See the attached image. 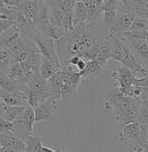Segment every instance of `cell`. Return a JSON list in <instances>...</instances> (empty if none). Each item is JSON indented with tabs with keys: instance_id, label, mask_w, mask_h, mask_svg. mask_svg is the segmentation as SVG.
<instances>
[{
	"instance_id": "obj_2",
	"label": "cell",
	"mask_w": 148,
	"mask_h": 152,
	"mask_svg": "<svg viewBox=\"0 0 148 152\" xmlns=\"http://www.w3.org/2000/svg\"><path fill=\"white\" fill-rule=\"evenodd\" d=\"M60 108H61L60 100L51 97V96L46 97L34 108L35 122L53 121L54 120V113Z\"/></svg>"
},
{
	"instance_id": "obj_9",
	"label": "cell",
	"mask_w": 148,
	"mask_h": 152,
	"mask_svg": "<svg viewBox=\"0 0 148 152\" xmlns=\"http://www.w3.org/2000/svg\"><path fill=\"white\" fill-rule=\"evenodd\" d=\"M104 68L101 66L96 60H87L86 65L82 70L79 71L82 80H93L103 72Z\"/></svg>"
},
{
	"instance_id": "obj_26",
	"label": "cell",
	"mask_w": 148,
	"mask_h": 152,
	"mask_svg": "<svg viewBox=\"0 0 148 152\" xmlns=\"http://www.w3.org/2000/svg\"><path fill=\"white\" fill-rule=\"evenodd\" d=\"M22 116H23V118H24V121L26 122V124L28 125V127L33 130V125H34V123H35L33 107H31L29 105H27V106L25 107V109H24Z\"/></svg>"
},
{
	"instance_id": "obj_6",
	"label": "cell",
	"mask_w": 148,
	"mask_h": 152,
	"mask_svg": "<svg viewBox=\"0 0 148 152\" xmlns=\"http://www.w3.org/2000/svg\"><path fill=\"white\" fill-rule=\"evenodd\" d=\"M50 16V5L45 0H38V12L33 20V25L35 29L40 32L42 28L49 23Z\"/></svg>"
},
{
	"instance_id": "obj_16",
	"label": "cell",
	"mask_w": 148,
	"mask_h": 152,
	"mask_svg": "<svg viewBox=\"0 0 148 152\" xmlns=\"http://www.w3.org/2000/svg\"><path fill=\"white\" fill-rule=\"evenodd\" d=\"M124 95L116 88V89H113V90H109L105 94V100H102L101 102V107L104 109H111L113 104L119 102L121 98L123 97Z\"/></svg>"
},
{
	"instance_id": "obj_1",
	"label": "cell",
	"mask_w": 148,
	"mask_h": 152,
	"mask_svg": "<svg viewBox=\"0 0 148 152\" xmlns=\"http://www.w3.org/2000/svg\"><path fill=\"white\" fill-rule=\"evenodd\" d=\"M118 141L123 144H132L133 151L146 152L148 151V143H143L139 134V123L137 121L119 126Z\"/></svg>"
},
{
	"instance_id": "obj_8",
	"label": "cell",
	"mask_w": 148,
	"mask_h": 152,
	"mask_svg": "<svg viewBox=\"0 0 148 152\" xmlns=\"http://www.w3.org/2000/svg\"><path fill=\"white\" fill-rule=\"evenodd\" d=\"M61 86H62V79H61L59 71H57L54 75H52L49 79H46V88H45V92L48 94V96H51V97H53V98H55V99H58V100H60Z\"/></svg>"
},
{
	"instance_id": "obj_23",
	"label": "cell",
	"mask_w": 148,
	"mask_h": 152,
	"mask_svg": "<svg viewBox=\"0 0 148 152\" xmlns=\"http://www.w3.org/2000/svg\"><path fill=\"white\" fill-rule=\"evenodd\" d=\"M4 152H24L25 151V143L24 140L21 137H17L16 135H14V137L11 139L10 143L8 144V147L2 148Z\"/></svg>"
},
{
	"instance_id": "obj_34",
	"label": "cell",
	"mask_w": 148,
	"mask_h": 152,
	"mask_svg": "<svg viewBox=\"0 0 148 152\" xmlns=\"http://www.w3.org/2000/svg\"><path fill=\"white\" fill-rule=\"evenodd\" d=\"M76 1H80V0H76Z\"/></svg>"
},
{
	"instance_id": "obj_25",
	"label": "cell",
	"mask_w": 148,
	"mask_h": 152,
	"mask_svg": "<svg viewBox=\"0 0 148 152\" xmlns=\"http://www.w3.org/2000/svg\"><path fill=\"white\" fill-rule=\"evenodd\" d=\"M26 96H27V104L31 107L35 108L41 102L42 94L38 91H35V90H32V89H27L26 90Z\"/></svg>"
},
{
	"instance_id": "obj_31",
	"label": "cell",
	"mask_w": 148,
	"mask_h": 152,
	"mask_svg": "<svg viewBox=\"0 0 148 152\" xmlns=\"http://www.w3.org/2000/svg\"><path fill=\"white\" fill-rule=\"evenodd\" d=\"M4 6H5V4H4V1H2V0H0V8H2Z\"/></svg>"
},
{
	"instance_id": "obj_13",
	"label": "cell",
	"mask_w": 148,
	"mask_h": 152,
	"mask_svg": "<svg viewBox=\"0 0 148 152\" xmlns=\"http://www.w3.org/2000/svg\"><path fill=\"white\" fill-rule=\"evenodd\" d=\"M18 10L23 12V15L33 20L38 12V0H23L18 6Z\"/></svg>"
},
{
	"instance_id": "obj_5",
	"label": "cell",
	"mask_w": 148,
	"mask_h": 152,
	"mask_svg": "<svg viewBox=\"0 0 148 152\" xmlns=\"http://www.w3.org/2000/svg\"><path fill=\"white\" fill-rule=\"evenodd\" d=\"M8 49L10 51L11 55L16 54L18 52H22V51H27L29 53H36V52H38V45L35 44L33 38L25 36V35H22V34L15 41V43L10 45Z\"/></svg>"
},
{
	"instance_id": "obj_21",
	"label": "cell",
	"mask_w": 148,
	"mask_h": 152,
	"mask_svg": "<svg viewBox=\"0 0 148 152\" xmlns=\"http://www.w3.org/2000/svg\"><path fill=\"white\" fill-rule=\"evenodd\" d=\"M26 86H27V89H32V90L38 91L41 94H44L45 88H46V79H44L41 75H38L35 78H33Z\"/></svg>"
},
{
	"instance_id": "obj_11",
	"label": "cell",
	"mask_w": 148,
	"mask_h": 152,
	"mask_svg": "<svg viewBox=\"0 0 148 152\" xmlns=\"http://www.w3.org/2000/svg\"><path fill=\"white\" fill-rule=\"evenodd\" d=\"M23 114V113H22ZM13 126H11V132L17 136V137H21V139H26L28 135L32 134L33 130L28 127V125L26 124V122L24 121L23 116H18L16 120H14L13 122Z\"/></svg>"
},
{
	"instance_id": "obj_32",
	"label": "cell",
	"mask_w": 148,
	"mask_h": 152,
	"mask_svg": "<svg viewBox=\"0 0 148 152\" xmlns=\"http://www.w3.org/2000/svg\"><path fill=\"white\" fill-rule=\"evenodd\" d=\"M0 152H4L2 151V147H1V145H0Z\"/></svg>"
},
{
	"instance_id": "obj_28",
	"label": "cell",
	"mask_w": 148,
	"mask_h": 152,
	"mask_svg": "<svg viewBox=\"0 0 148 152\" xmlns=\"http://www.w3.org/2000/svg\"><path fill=\"white\" fill-rule=\"evenodd\" d=\"M15 24L16 23L14 22V20H10V19H0V31L4 32L7 28L14 26Z\"/></svg>"
},
{
	"instance_id": "obj_12",
	"label": "cell",
	"mask_w": 148,
	"mask_h": 152,
	"mask_svg": "<svg viewBox=\"0 0 148 152\" xmlns=\"http://www.w3.org/2000/svg\"><path fill=\"white\" fill-rule=\"evenodd\" d=\"M19 35H21V31L16 26V24L11 27L7 28L0 35V48H9L10 45L15 43V41L19 37Z\"/></svg>"
},
{
	"instance_id": "obj_10",
	"label": "cell",
	"mask_w": 148,
	"mask_h": 152,
	"mask_svg": "<svg viewBox=\"0 0 148 152\" xmlns=\"http://www.w3.org/2000/svg\"><path fill=\"white\" fill-rule=\"evenodd\" d=\"M78 87L79 85H75V83H67V82H62L61 86V106L62 105H67L71 100L76 99L78 96Z\"/></svg>"
},
{
	"instance_id": "obj_18",
	"label": "cell",
	"mask_w": 148,
	"mask_h": 152,
	"mask_svg": "<svg viewBox=\"0 0 148 152\" xmlns=\"http://www.w3.org/2000/svg\"><path fill=\"white\" fill-rule=\"evenodd\" d=\"M25 143V151L26 152H41L42 149V139L38 135H28L26 139H24Z\"/></svg>"
},
{
	"instance_id": "obj_19",
	"label": "cell",
	"mask_w": 148,
	"mask_h": 152,
	"mask_svg": "<svg viewBox=\"0 0 148 152\" xmlns=\"http://www.w3.org/2000/svg\"><path fill=\"white\" fill-rule=\"evenodd\" d=\"M40 32L43 33L44 35L49 36V37H51L52 39H54V41L55 39H59V38L62 37L66 34L63 28L59 27V26H55V25L51 24V23H48Z\"/></svg>"
},
{
	"instance_id": "obj_17",
	"label": "cell",
	"mask_w": 148,
	"mask_h": 152,
	"mask_svg": "<svg viewBox=\"0 0 148 152\" xmlns=\"http://www.w3.org/2000/svg\"><path fill=\"white\" fill-rule=\"evenodd\" d=\"M80 22H86V6L82 0L75 2L72 11V25L75 26Z\"/></svg>"
},
{
	"instance_id": "obj_29",
	"label": "cell",
	"mask_w": 148,
	"mask_h": 152,
	"mask_svg": "<svg viewBox=\"0 0 148 152\" xmlns=\"http://www.w3.org/2000/svg\"><path fill=\"white\" fill-rule=\"evenodd\" d=\"M2 1H4V4L6 6H14V7L18 8V6L21 5V2L23 0H2Z\"/></svg>"
},
{
	"instance_id": "obj_27",
	"label": "cell",
	"mask_w": 148,
	"mask_h": 152,
	"mask_svg": "<svg viewBox=\"0 0 148 152\" xmlns=\"http://www.w3.org/2000/svg\"><path fill=\"white\" fill-rule=\"evenodd\" d=\"M11 126H13V123H11V122L5 120L4 117H0V133L10 131Z\"/></svg>"
},
{
	"instance_id": "obj_4",
	"label": "cell",
	"mask_w": 148,
	"mask_h": 152,
	"mask_svg": "<svg viewBox=\"0 0 148 152\" xmlns=\"http://www.w3.org/2000/svg\"><path fill=\"white\" fill-rule=\"evenodd\" d=\"M123 41H124L127 45L131 49V51L133 52V54L136 55V58L138 59V61H139L140 63H141V61H144V63L147 65V59H148L147 39H126V38H123ZM141 64H143V63H141ZM144 66H145V65H144Z\"/></svg>"
},
{
	"instance_id": "obj_24",
	"label": "cell",
	"mask_w": 148,
	"mask_h": 152,
	"mask_svg": "<svg viewBox=\"0 0 148 152\" xmlns=\"http://www.w3.org/2000/svg\"><path fill=\"white\" fill-rule=\"evenodd\" d=\"M148 23H147V17H141V16H135L133 20H132L131 25L128 31H140V29H147Z\"/></svg>"
},
{
	"instance_id": "obj_15",
	"label": "cell",
	"mask_w": 148,
	"mask_h": 152,
	"mask_svg": "<svg viewBox=\"0 0 148 152\" xmlns=\"http://www.w3.org/2000/svg\"><path fill=\"white\" fill-rule=\"evenodd\" d=\"M110 55H111L110 41H109V39H105L104 42L101 44V46H99V52H97V55H96V58H95L94 60L97 61V63H99L101 66L105 68L106 62L110 59Z\"/></svg>"
},
{
	"instance_id": "obj_20",
	"label": "cell",
	"mask_w": 148,
	"mask_h": 152,
	"mask_svg": "<svg viewBox=\"0 0 148 152\" xmlns=\"http://www.w3.org/2000/svg\"><path fill=\"white\" fill-rule=\"evenodd\" d=\"M26 106H9V105H2V108L5 110V116L4 118L9 122H13L16 120L18 116H21L22 113L24 112Z\"/></svg>"
},
{
	"instance_id": "obj_33",
	"label": "cell",
	"mask_w": 148,
	"mask_h": 152,
	"mask_svg": "<svg viewBox=\"0 0 148 152\" xmlns=\"http://www.w3.org/2000/svg\"><path fill=\"white\" fill-rule=\"evenodd\" d=\"M1 33H2V32H1V31H0V35H1Z\"/></svg>"
},
{
	"instance_id": "obj_7",
	"label": "cell",
	"mask_w": 148,
	"mask_h": 152,
	"mask_svg": "<svg viewBox=\"0 0 148 152\" xmlns=\"http://www.w3.org/2000/svg\"><path fill=\"white\" fill-rule=\"evenodd\" d=\"M133 18H135V14L131 12V11H127V12L120 14L119 16L116 15L112 27L108 32L121 33V32H124V31H128L129 27H130V25H131L132 20H133Z\"/></svg>"
},
{
	"instance_id": "obj_3",
	"label": "cell",
	"mask_w": 148,
	"mask_h": 152,
	"mask_svg": "<svg viewBox=\"0 0 148 152\" xmlns=\"http://www.w3.org/2000/svg\"><path fill=\"white\" fill-rule=\"evenodd\" d=\"M33 41L35 42V44L38 45V52L41 54L48 58L49 60H51L52 62H54L57 65L60 66V62H59V56L57 53V49H55V43L54 39H52L51 37L44 35L43 33L36 32L33 35Z\"/></svg>"
},
{
	"instance_id": "obj_22",
	"label": "cell",
	"mask_w": 148,
	"mask_h": 152,
	"mask_svg": "<svg viewBox=\"0 0 148 152\" xmlns=\"http://www.w3.org/2000/svg\"><path fill=\"white\" fill-rule=\"evenodd\" d=\"M0 88L6 90V91L10 92L16 91L18 89H22L16 82L13 81L10 78L7 76V73H0Z\"/></svg>"
},
{
	"instance_id": "obj_14",
	"label": "cell",
	"mask_w": 148,
	"mask_h": 152,
	"mask_svg": "<svg viewBox=\"0 0 148 152\" xmlns=\"http://www.w3.org/2000/svg\"><path fill=\"white\" fill-rule=\"evenodd\" d=\"M59 65H57L54 62L49 60L48 58H45L42 55V60L40 64V75L43 77L44 79H49L52 75H54L57 71L59 70Z\"/></svg>"
},
{
	"instance_id": "obj_30",
	"label": "cell",
	"mask_w": 148,
	"mask_h": 152,
	"mask_svg": "<svg viewBox=\"0 0 148 152\" xmlns=\"http://www.w3.org/2000/svg\"><path fill=\"white\" fill-rule=\"evenodd\" d=\"M86 62H87V60H85V59H82V58H80L79 60H78V62H77L76 64V69L78 71L82 70L84 68H85V65H86Z\"/></svg>"
}]
</instances>
